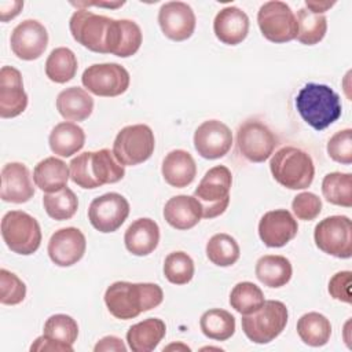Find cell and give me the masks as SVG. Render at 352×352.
I'll return each instance as SVG.
<instances>
[{"instance_id":"7c38bea8","label":"cell","mask_w":352,"mask_h":352,"mask_svg":"<svg viewBox=\"0 0 352 352\" xmlns=\"http://www.w3.org/2000/svg\"><path fill=\"white\" fill-rule=\"evenodd\" d=\"M81 82L94 95L114 98L128 89L131 77L118 63H95L84 70Z\"/></svg>"},{"instance_id":"5b68a950","label":"cell","mask_w":352,"mask_h":352,"mask_svg":"<svg viewBox=\"0 0 352 352\" xmlns=\"http://www.w3.org/2000/svg\"><path fill=\"white\" fill-rule=\"evenodd\" d=\"M289 312L278 300H268L249 315H242L241 324L245 336L254 344H268L275 340L287 324Z\"/></svg>"},{"instance_id":"9a60e30c","label":"cell","mask_w":352,"mask_h":352,"mask_svg":"<svg viewBox=\"0 0 352 352\" xmlns=\"http://www.w3.org/2000/svg\"><path fill=\"white\" fill-rule=\"evenodd\" d=\"M10 44L19 59L34 60L44 54L48 45L47 29L36 19H25L14 28Z\"/></svg>"},{"instance_id":"f546056e","label":"cell","mask_w":352,"mask_h":352,"mask_svg":"<svg viewBox=\"0 0 352 352\" xmlns=\"http://www.w3.org/2000/svg\"><path fill=\"white\" fill-rule=\"evenodd\" d=\"M70 170L65 161L56 157H48L40 161L33 169L34 184L45 192H56L66 187Z\"/></svg>"},{"instance_id":"bcb514c9","label":"cell","mask_w":352,"mask_h":352,"mask_svg":"<svg viewBox=\"0 0 352 352\" xmlns=\"http://www.w3.org/2000/svg\"><path fill=\"white\" fill-rule=\"evenodd\" d=\"M30 351H51V352H72L73 351V346H69V345H65V344H60V342H56V341H52V340H48L47 337L41 336L38 338L34 340V342L30 346Z\"/></svg>"},{"instance_id":"816d5d0a","label":"cell","mask_w":352,"mask_h":352,"mask_svg":"<svg viewBox=\"0 0 352 352\" xmlns=\"http://www.w3.org/2000/svg\"><path fill=\"white\" fill-rule=\"evenodd\" d=\"M170 349H183V351H190V348L187 345L183 344H170L168 346L164 348V351H170Z\"/></svg>"},{"instance_id":"7402d4cb","label":"cell","mask_w":352,"mask_h":352,"mask_svg":"<svg viewBox=\"0 0 352 352\" xmlns=\"http://www.w3.org/2000/svg\"><path fill=\"white\" fill-rule=\"evenodd\" d=\"M214 36L227 45L242 43L249 32V16L235 6L221 8L213 21Z\"/></svg>"},{"instance_id":"ab89813d","label":"cell","mask_w":352,"mask_h":352,"mask_svg":"<svg viewBox=\"0 0 352 352\" xmlns=\"http://www.w3.org/2000/svg\"><path fill=\"white\" fill-rule=\"evenodd\" d=\"M43 331V336L48 340L73 346L78 336V324L66 314H55L45 320Z\"/></svg>"},{"instance_id":"7a4b0ae2","label":"cell","mask_w":352,"mask_h":352,"mask_svg":"<svg viewBox=\"0 0 352 352\" xmlns=\"http://www.w3.org/2000/svg\"><path fill=\"white\" fill-rule=\"evenodd\" d=\"M69 168L72 182L81 188L117 183L125 175L124 165L116 160L109 148L81 153L70 161Z\"/></svg>"},{"instance_id":"8d00e7d4","label":"cell","mask_w":352,"mask_h":352,"mask_svg":"<svg viewBox=\"0 0 352 352\" xmlns=\"http://www.w3.org/2000/svg\"><path fill=\"white\" fill-rule=\"evenodd\" d=\"M206 256L217 267H230L241 256L239 245L234 236L220 232L214 234L206 243Z\"/></svg>"},{"instance_id":"1f68e13d","label":"cell","mask_w":352,"mask_h":352,"mask_svg":"<svg viewBox=\"0 0 352 352\" xmlns=\"http://www.w3.org/2000/svg\"><path fill=\"white\" fill-rule=\"evenodd\" d=\"M297 334L309 346H323L331 336L330 320L319 312L304 314L297 320Z\"/></svg>"},{"instance_id":"3957f363","label":"cell","mask_w":352,"mask_h":352,"mask_svg":"<svg viewBox=\"0 0 352 352\" xmlns=\"http://www.w3.org/2000/svg\"><path fill=\"white\" fill-rule=\"evenodd\" d=\"M296 107L301 118L315 131H323L341 117L340 96L329 85L308 82L296 96Z\"/></svg>"},{"instance_id":"681fc988","label":"cell","mask_w":352,"mask_h":352,"mask_svg":"<svg viewBox=\"0 0 352 352\" xmlns=\"http://www.w3.org/2000/svg\"><path fill=\"white\" fill-rule=\"evenodd\" d=\"M336 1H305V8L314 14H323L329 8H331Z\"/></svg>"},{"instance_id":"ba28073f","label":"cell","mask_w":352,"mask_h":352,"mask_svg":"<svg viewBox=\"0 0 352 352\" xmlns=\"http://www.w3.org/2000/svg\"><path fill=\"white\" fill-rule=\"evenodd\" d=\"M155 139L146 124L124 126L113 143V154L124 166H133L147 161L154 153Z\"/></svg>"},{"instance_id":"30bf717a","label":"cell","mask_w":352,"mask_h":352,"mask_svg":"<svg viewBox=\"0 0 352 352\" xmlns=\"http://www.w3.org/2000/svg\"><path fill=\"white\" fill-rule=\"evenodd\" d=\"M315 245L337 258L352 256V221L346 216L336 214L320 220L314 231Z\"/></svg>"},{"instance_id":"8992f818","label":"cell","mask_w":352,"mask_h":352,"mask_svg":"<svg viewBox=\"0 0 352 352\" xmlns=\"http://www.w3.org/2000/svg\"><path fill=\"white\" fill-rule=\"evenodd\" d=\"M231 184V170L224 165H216L205 173L194 191V197L201 204L204 219H214L226 212L230 204Z\"/></svg>"},{"instance_id":"74e56055","label":"cell","mask_w":352,"mask_h":352,"mask_svg":"<svg viewBox=\"0 0 352 352\" xmlns=\"http://www.w3.org/2000/svg\"><path fill=\"white\" fill-rule=\"evenodd\" d=\"M43 205L47 214L54 220H69L78 208L77 195L67 186L56 192H47L43 197Z\"/></svg>"},{"instance_id":"603a6c76","label":"cell","mask_w":352,"mask_h":352,"mask_svg":"<svg viewBox=\"0 0 352 352\" xmlns=\"http://www.w3.org/2000/svg\"><path fill=\"white\" fill-rule=\"evenodd\" d=\"M142 40V30L136 22L131 19H113L107 40V54L120 58L132 56L140 48Z\"/></svg>"},{"instance_id":"f1b7e54d","label":"cell","mask_w":352,"mask_h":352,"mask_svg":"<svg viewBox=\"0 0 352 352\" xmlns=\"http://www.w3.org/2000/svg\"><path fill=\"white\" fill-rule=\"evenodd\" d=\"M50 148L59 157H72L85 144V132L74 122L63 121L56 124L48 136Z\"/></svg>"},{"instance_id":"6da1fadb","label":"cell","mask_w":352,"mask_h":352,"mask_svg":"<svg viewBox=\"0 0 352 352\" xmlns=\"http://www.w3.org/2000/svg\"><path fill=\"white\" fill-rule=\"evenodd\" d=\"M164 300V292L157 283H132L118 280L104 292V304L109 312L121 320L139 316L142 312L158 307Z\"/></svg>"},{"instance_id":"7bdbcfd3","label":"cell","mask_w":352,"mask_h":352,"mask_svg":"<svg viewBox=\"0 0 352 352\" xmlns=\"http://www.w3.org/2000/svg\"><path fill=\"white\" fill-rule=\"evenodd\" d=\"M329 157L340 164H352V129L345 128L336 132L327 142Z\"/></svg>"},{"instance_id":"2e32d148","label":"cell","mask_w":352,"mask_h":352,"mask_svg":"<svg viewBox=\"0 0 352 352\" xmlns=\"http://www.w3.org/2000/svg\"><path fill=\"white\" fill-rule=\"evenodd\" d=\"M231 146V129L219 120L204 121L194 132V147L202 158H221L230 151Z\"/></svg>"},{"instance_id":"83f0119b","label":"cell","mask_w":352,"mask_h":352,"mask_svg":"<svg viewBox=\"0 0 352 352\" xmlns=\"http://www.w3.org/2000/svg\"><path fill=\"white\" fill-rule=\"evenodd\" d=\"M56 110L67 121H84L94 110L92 96L80 87H70L56 96Z\"/></svg>"},{"instance_id":"d6a6232c","label":"cell","mask_w":352,"mask_h":352,"mask_svg":"<svg viewBox=\"0 0 352 352\" xmlns=\"http://www.w3.org/2000/svg\"><path fill=\"white\" fill-rule=\"evenodd\" d=\"M77 58L67 47H58L51 51L45 60V76L56 82L65 84L77 73Z\"/></svg>"},{"instance_id":"4316f807","label":"cell","mask_w":352,"mask_h":352,"mask_svg":"<svg viewBox=\"0 0 352 352\" xmlns=\"http://www.w3.org/2000/svg\"><path fill=\"white\" fill-rule=\"evenodd\" d=\"M165 333L166 326L164 320L147 318L129 327L126 331V342L133 352H151L162 341Z\"/></svg>"},{"instance_id":"4dcf8cb0","label":"cell","mask_w":352,"mask_h":352,"mask_svg":"<svg viewBox=\"0 0 352 352\" xmlns=\"http://www.w3.org/2000/svg\"><path fill=\"white\" fill-rule=\"evenodd\" d=\"M254 272L263 285L276 289L285 286L290 280L293 268L290 260L285 256L265 254L257 260Z\"/></svg>"},{"instance_id":"f6af8a7d","label":"cell","mask_w":352,"mask_h":352,"mask_svg":"<svg viewBox=\"0 0 352 352\" xmlns=\"http://www.w3.org/2000/svg\"><path fill=\"white\" fill-rule=\"evenodd\" d=\"M351 282L352 272L351 271H340L331 276L329 280V293L334 300L351 304Z\"/></svg>"},{"instance_id":"8fae6325","label":"cell","mask_w":352,"mask_h":352,"mask_svg":"<svg viewBox=\"0 0 352 352\" xmlns=\"http://www.w3.org/2000/svg\"><path fill=\"white\" fill-rule=\"evenodd\" d=\"M261 34L272 43H287L297 36V19L292 8L279 0L264 3L257 12Z\"/></svg>"},{"instance_id":"484cf974","label":"cell","mask_w":352,"mask_h":352,"mask_svg":"<svg viewBox=\"0 0 352 352\" xmlns=\"http://www.w3.org/2000/svg\"><path fill=\"white\" fill-rule=\"evenodd\" d=\"M161 172L169 186L183 188L194 182L197 176V165L188 151L177 148L165 155Z\"/></svg>"},{"instance_id":"836d02e7","label":"cell","mask_w":352,"mask_h":352,"mask_svg":"<svg viewBox=\"0 0 352 352\" xmlns=\"http://www.w3.org/2000/svg\"><path fill=\"white\" fill-rule=\"evenodd\" d=\"M199 327L204 336L216 341H226L235 333V318L221 308H212L202 314Z\"/></svg>"},{"instance_id":"cb8c5ba5","label":"cell","mask_w":352,"mask_h":352,"mask_svg":"<svg viewBox=\"0 0 352 352\" xmlns=\"http://www.w3.org/2000/svg\"><path fill=\"white\" fill-rule=\"evenodd\" d=\"M164 219L176 230H190L202 219V208L195 197L176 195L166 201Z\"/></svg>"},{"instance_id":"f907efd6","label":"cell","mask_w":352,"mask_h":352,"mask_svg":"<svg viewBox=\"0 0 352 352\" xmlns=\"http://www.w3.org/2000/svg\"><path fill=\"white\" fill-rule=\"evenodd\" d=\"M74 4V3H73ZM124 3H77L74 6L77 7H81V6H99V7H110V8H117V7H121Z\"/></svg>"},{"instance_id":"60d3db41","label":"cell","mask_w":352,"mask_h":352,"mask_svg":"<svg viewBox=\"0 0 352 352\" xmlns=\"http://www.w3.org/2000/svg\"><path fill=\"white\" fill-rule=\"evenodd\" d=\"M164 275L173 285H186L194 276V261L184 252H172L165 257Z\"/></svg>"},{"instance_id":"4fadbf2b","label":"cell","mask_w":352,"mask_h":352,"mask_svg":"<svg viewBox=\"0 0 352 352\" xmlns=\"http://www.w3.org/2000/svg\"><path fill=\"white\" fill-rule=\"evenodd\" d=\"M276 146V136L261 121L246 120L238 126L236 147L248 161L264 162L271 157Z\"/></svg>"},{"instance_id":"52a82bcc","label":"cell","mask_w":352,"mask_h":352,"mask_svg":"<svg viewBox=\"0 0 352 352\" xmlns=\"http://www.w3.org/2000/svg\"><path fill=\"white\" fill-rule=\"evenodd\" d=\"M1 236L11 252L29 256L40 248L41 228L29 213L10 210L1 219Z\"/></svg>"},{"instance_id":"e0dca14e","label":"cell","mask_w":352,"mask_h":352,"mask_svg":"<svg viewBox=\"0 0 352 352\" xmlns=\"http://www.w3.org/2000/svg\"><path fill=\"white\" fill-rule=\"evenodd\" d=\"M158 23L162 33L173 41L190 38L195 30V14L184 1H168L158 11Z\"/></svg>"},{"instance_id":"5bb4252c","label":"cell","mask_w":352,"mask_h":352,"mask_svg":"<svg viewBox=\"0 0 352 352\" xmlns=\"http://www.w3.org/2000/svg\"><path fill=\"white\" fill-rule=\"evenodd\" d=\"M129 214V202L118 192H106L89 204L88 219L95 230L107 234L117 231Z\"/></svg>"},{"instance_id":"e575fe53","label":"cell","mask_w":352,"mask_h":352,"mask_svg":"<svg viewBox=\"0 0 352 352\" xmlns=\"http://www.w3.org/2000/svg\"><path fill=\"white\" fill-rule=\"evenodd\" d=\"M297 36L296 38L305 45H315L323 40L327 30V19L323 14H314L305 7L300 8L296 15Z\"/></svg>"},{"instance_id":"9c48e42d","label":"cell","mask_w":352,"mask_h":352,"mask_svg":"<svg viewBox=\"0 0 352 352\" xmlns=\"http://www.w3.org/2000/svg\"><path fill=\"white\" fill-rule=\"evenodd\" d=\"M113 18L95 14L87 8H78L69 21L73 38L89 51L107 54V40Z\"/></svg>"},{"instance_id":"ffe728a7","label":"cell","mask_w":352,"mask_h":352,"mask_svg":"<svg viewBox=\"0 0 352 352\" xmlns=\"http://www.w3.org/2000/svg\"><path fill=\"white\" fill-rule=\"evenodd\" d=\"M28 107V95L23 89L22 74L12 66L0 70V117L14 118Z\"/></svg>"},{"instance_id":"f35d334b","label":"cell","mask_w":352,"mask_h":352,"mask_svg":"<svg viewBox=\"0 0 352 352\" xmlns=\"http://www.w3.org/2000/svg\"><path fill=\"white\" fill-rule=\"evenodd\" d=\"M265 298L261 289L253 282H239L230 293V305L241 315H249L257 311Z\"/></svg>"},{"instance_id":"d6986e66","label":"cell","mask_w":352,"mask_h":352,"mask_svg":"<svg viewBox=\"0 0 352 352\" xmlns=\"http://www.w3.org/2000/svg\"><path fill=\"white\" fill-rule=\"evenodd\" d=\"M298 231L297 220L286 209H275L263 214L258 223L260 239L268 248H282Z\"/></svg>"},{"instance_id":"b9f144b4","label":"cell","mask_w":352,"mask_h":352,"mask_svg":"<svg viewBox=\"0 0 352 352\" xmlns=\"http://www.w3.org/2000/svg\"><path fill=\"white\" fill-rule=\"evenodd\" d=\"M26 297L25 283L11 271L0 270V302L4 305H16Z\"/></svg>"},{"instance_id":"44dd1931","label":"cell","mask_w":352,"mask_h":352,"mask_svg":"<svg viewBox=\"0 0 352 352\" xmlns=\"http://www.w3.org/2000/svg\"><path fill=\"white\" fill-rule=\"evenodd\" d=\"M34 187L29 169L22 162H8L1 169L0 198L4 202L23 204L33 198Z\"/></svg>"},{"instance_id":"ac0fdd59","label":"cell","mask_w":352,"mask_h":352,"mask_svg":"<svg viewBox=\"0 0 352 352\" xmlns=\"http://www.w3.org/2000/svg\"><path fill=\"white\" fill-rule=\"evenodd\" d=\"M85 249V235L76 227H66L51 235L47 252L55 265L70 267L82 258Z\"/></svg>"},{"instance_id":"c3c4849f","label":"cell","mask_w":352,"mask_h":352,"mask_svg":"<svg viewBox=\"0 0 352 352\" xmlns=\"http://www.w3.org/2000/svg\"><path fill=\"white\" fill-rule=\"evenodd\" d=\"M23 7V1H0V19L7 22L15 18Z\"/></svg>"},{"instance_id":"7dc6e473","label":"cell","mask_w":352,"mask_h":352,"mask_svg":"<svg viewBox=\"0 0 352 352\" xmlns=\"http://www.w3.org/2000/svg\"><path fill=\"white\" fill-rule=\"evenodd\" d=\"M94 351L95 352H107V351L125 352L126 346L121 338H118L116 336H106L96 342V345L94 346Z\"/></svg>"},{"instance_id":"d590c367","label":"cell","mask_w":352,"mask_h":352,"mask_svg":"<svg viewBox=\"0 0 352 352\" xmlns=\"http://www.w3.org/2000/svg\"><path fill=\"white\" fill-rule=\"evenodd\" d=\"M322 194L324 199L333 205L352 206V175L342 172H331L323 177Z\"/></svg>"},{"instance_id":"ee69618b","label":"cell","mask_w":352,"mask_h":352,"mask_svg":"<svg viewBox=\"0 0 352 352\" xmlns=\"http://www.w3.org/2000/svg\"><path fill=\"white\" fill-rule=\"evenodd\" d=\"M292 209L297 219L309 221L319 216L322 210V201L314 192H300L293 198Z\"/></svg>"},{"instance_id":"277c9868","label":"cell","mask_w":352,"mask_h":352,"mask_svg":"<svg viewBox=\"0 0 352 352\" xmlns=\"http://www.w3.org/2000/svg\"><path fill=\"white\" fill-rule=\"evenodd\" d=\"M274 179L290 190H304L309 187L315 176V165L311 155L294 146L279 148L270 161Z\"/></svg>"},{"instance_id":"d4e9b609","label":"cell","mask_w":352,"mask_h":352,"mask_svg":"<svg viewBox=\"0 0 352 352\" xmlns=\"http://www.w3.org/2000/svg\"><path fill=\"white\" fill-rule=\"evenodd\" d=\"M160 242V227L148 219L140 217L135 220L124 234V243L129 253L135 256H147L155 250Z\"/></svg>"}]
</instances>
